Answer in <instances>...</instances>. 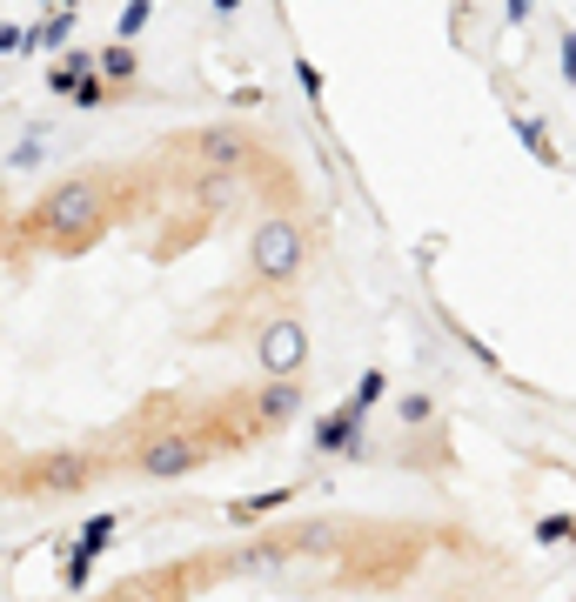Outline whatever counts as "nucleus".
I'll use <instances>...</instances> for the list:
<instances>
[{"label":"nucleus","mask_w":576,"mask_h":602,"mask_svg":"<svg viewBox=\"0 0 576 602\" xmlns=\"http://www.w3.org/2000/svg\"><path fill=\"white\" fill-rule=\"evenodd\" d=\"M101 228H108V182L101 175H74L54 195H41V208H34V234L54 248H80Z\"/></svg>","instance_id":"nucleus-1"},{"label":"nucleus","mask_w":576,"mask_h":602,"mask_svg":"<svg viewBox=\"0 0 576 602\" xmlns=\"http://www.w3.org/2000/svg\"><path fill=\"white\" fill-rule=\"evenodd\" d=\"M249 269H256V282H295V269H302V228L295 221H262L256 241H249Z\"/></svg>","instance_id":"nucleus-2"},{"label":"nucleus","mask_w":576,"mask_h":602,"mask_svg":"<svg viewBox=\"0 0 576 602\" xmlns=\"http://www.w3.org/2000/svg\"><path fill=\"white\" fill-rule=\"evenodd\" d=\"M256 355H262L269 375H295V369L308 362V335H302V321H269V328L256 335Z\"/></svg>","instance_id":"nucleus-3"},{"label":"nucleus","mask_w":576,"mask_h":602,"mask_svg":"<svg viewBox=\"0 0 576 602\" xmlns=\"http://www.w3.org/2000/svg\"><path fill=\"white\" fill-rule=\"evenodd\" d=\"M88 475H95L88 456H41L28 482H34V495H74V489H88Z\"/></svg>","instance_id":"nucleus-4"},{"label":"nucleus","mask_w":576,"mask_h":602,"mask_svg":"<svg viewBox=\"0 0 576 602\" xmlns=\"http://www.w3.org/2000/svg\"><path fill=\"white\" fill-rule=\"evenodd\" d=\"M195 462H202V442L195 436H161V442L141 449V469L148 475H188Z\"/></svg>","instance_id":"nucleus-5"},{"label":"nucleus","mask_w":576,"mask_h":602,"mask_svg":"<svg viewBox=\"0 0 576 602\" xmlns=\"http://www.w3.org/2000/svg\"><path fill=\"white\" fill-rule=\"evenodd\" d=\"M95 67H101V80H115V88H128V80L141 74V67H134V47H128V41H108V47L95 54Z\"/></svg>","instance_id":"nucleus-6"},{"label":"nucleus","mask_w":576,"mask_h":602,"mask_svg":"<svg viewBox=\"0 0 576 602\" xmlns=\"http://www.w3.org/2000/svg\"><path fill=\"white\" fill-rule=\"evenodd\" d=\"M295 408H302V388H295L289 375H275V382L262 388V422H289Z\"/></svg>","instance_id":"nucleus-7"},{"label":"nucleus","mask_w":576,"mask_h":602,"mask_svg":"<svg viewBox=\"0 0 576 602\" xmlns=\"http://www.w3.org/2000/svg\"><path fill=\"white\" fill-rule=\"evenodd\" d=\"M74 41V14L61 8V14H47L41 28H28V47H67Z\"/></svg>","instance_id":"nucleus-8"},{"label":"nucleus","mask_w":576,"mask_h":602,"mask_svg":"<svg viewBox=\"0 0 576 602\" xmlns=\"http://www.w3.org/2000/svg\"><path fill=\"white\" fill-rule=\"evenodd\" d=\"M108 543H115V515H95V523L80 529V543H74V549H80V556H101Z\"/></svg>","instance_id":"nucleus-9"},{"label":"nucleus","mask_w":576,"mask_h":602,"mask_svg":"<svg viewBox=\"0 0 576 602\" xmlns=\"http://www.w3.org/2000/svg\"><path fill=\"white\" fill-rule=\"evenodd\" d=\"M195 147H202L208 161H221V167H228V161H241V134H202Z\"/></svg>","instance_id":"nucleus-10"},{"label":"nucleus","mask_w":576,"mask_h":602,"mask_svg":"<svg viewBox=\"0 0 576 602\" xmlns=\"http://www.w3.org/2000/svg\"><path fill=\"white\" fill-rule=\"evenodd\" d=\"M148 21H154V8H148V0H128V8H121V21H115V34H121V41H134Z\"/></svg>","instance_id":"nucleus-11"},{"label":"nucleus","mask_w":576,"mask_h":602,"mask_svg":"<svg viewBox=\"0 0 576 602\" xmlns=\"http://www.w3.org/2000/svg\"><path fill=\"white\" fill-rule=\"evenodd\" d=\"M41 154H47V141H41V128H34V134L8 154V167H14V175H28V167H41Z\"/></svg>","instance_id":"nucleus-12"},{"label":"nucleus","mask_w":576,"mask_h":602,"mask_svg":"<svg viewBox=\"0 0 576 602\" xmlns=\"http://www.w3.org/2000/svg\"><path fill=\"white\" fill-rule=\"evenodd\" d=\"M28 47V28H14V21H0V54H21Z\"/></svg>","instance_id":"nucleus-13"},{"label":"nucleus","mask_w":576,"mask_h":602,"mask_svg":"<svg viewBox=\"0 0 576 602\" xmlns=\"http://www.w3.org/2000/svg\"><path fill=\"white\" fill-rule=\"evenodd\" d=\"M47 8H54V0H47Z\"/></svg>","instance_id":"nucleus-14"}]
</instances>
